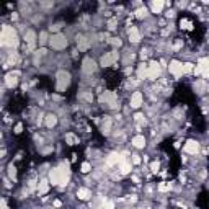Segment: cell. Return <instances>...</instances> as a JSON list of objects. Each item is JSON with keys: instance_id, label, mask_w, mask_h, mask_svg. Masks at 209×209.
Instances as JSON below:
<instances>
[{"instance_id": "cell-39", "label": "cell", "mask_w": 209, "mask_h": 209, "mask_svg": "<svg viewBox=\"0 0 209 209\" xmlns=\"http://www.w3.org/2000/svg\"><path fill=\"white\" fill-rule=\"evenodd\" d=\"M2 209H10V207H8V204H7V201H5V198L2 199Z\"/></svg>"}, {"instance_id": "cell-27", "label": "cell", "mask_w": 209, "mask_h": 209, "mask_svg": "<svg viewBox=\"0 0 209 209\" xmlns=\"http://www.w3.org/2000/svg\"><path fill=\"white\" fill-rule=\"evenodd\" d=\"M80 172L82 173H88V172H92V163L90 162H83L80 165Z\"/></svg>"}, {"instance_id": "cell-8", "label": "cell", "mask_w": 209, "mask_h": 209, "mask_svg": "<svg viewBox=\"0 0 209 209\" xmlns=\"http://www.w3.org/2000/svg\"><path fill=\"white\" fill-rule=\"evenodd\" d=\"M18 77H20V72H18V70H12V72H8V74L5 75V78H3L5 87L15 88L17 85H18Z\"/></svg>"}, {"instance_id": "cell-22", "label": "cell", "mask_w": 209, "mask_h": 209, "mask_svg": "<svg viewBox=\"0 0 209 209\" xmlns=\"http://www.w3.org/2000/svg\"><path fill=\"white\" fill-rule=\"evenodd\" d=\"M137 78L139 80H146L147 78V64L146 62H142V64H139V67H137Z\"/></svg>"}, {"instance_id": "cell-38", "label": "cell", "mask_w": 209, "mask_h": 209, "mask_svg": "<svg viewBox=\"0 0 209 209\" xmlns=\"http://www.w3.org/2000/svg\"><path fill=\"white\" fill-rule=\"evenodd\" d=\"M175 17V10H168L167 12V18H173Z\"/></svg>"}, {"instance_id": "cell-36", "label": "cell", "mask_w": 209, "mask_h": 209, "mask_svg": "<svg viewBox=\"0 0 209 209\" xmlns=\"http://www.w3.org/2000/svg\"><path fill=\"white\" fill-rule=\"evenodd\" d=\"M105 209H114V203H113V201H106Z\"/></svg>"}, {"instance_id": "cell-40", "label": "cell", "mask_w": 209, "mask_h": 209, "mask_svg": "<svg viewBox=\"0 0 209 209\" xmlns=\"http://www.w3.org/2000/svg\"><path fill=\"white\" fill-rule=\"evenodd\" d=\"M61 204H62V203H61L59 199H56V201H54V206H56V207H61Z\"/></svg>"}, {"instance_id": "cell-24", "label": "cell", "mask_w": 209, "mask_h": 209, "mask_svg": "<svg viewBox=\"0 0 209 209\" xmlns=\"http://www.w3.org/2000/svg\"><path fill=\"white\" fill-rule=\"evenodd\" d=\"M66 142L69 144V146H74V144H78V137L74 136L72 132H69V134H66Z\"/></svg>"}, {"instance_id": "cell-35", "label": "cell", "mask_w": 209, "mask_h": 209, "mask_svg": "<svg viewBox=\"0 0 209 209\" xmlns=\"http://www.w3.org/2000/svg\"><path fill=\"white\" fill-rule=\"evenodd\" d=\"M21 131H23V124L20 122V124H17V126H15V134H20Z\"/></svg>"}, {"instance_id": "cell-4", "label": "cell", "mask_w": 209, "mask_h": 209, "mask_svg": "<svg viewBox=\"0 0 209 209\" xmlns=\"http://www.w3.org/2000/svg\"><path fill=\"white\" fill-rule=\"evenodd\" d=\"M49 46L56 51H61V49H66L67 47V38L66 34L62 33H54L51 36V39H49Z\"/></svg>"}, {"instance_id": "cell-11", "label": "cell", "mask_w": 209, "mask_h": 209, "mask_svg": "<svg viewBox=\"0 0 209 209\" xmlns=\"http://www.w3.org/2000/svg\"><path fill=\"white\" fill-rule=\"evenodd\" d=\"M183 152L185 154H190V155H196L199 152V142L194 141V139L186 141V144L183 146Z\"/></svg>"}, {"instance_id": "cell-26", "label": "cell", "mask_w": 209, "mask_h": 209, "mask_svg": "<svg viewBox=\"0 0 209 209\" xmlns=\"http://www.w3.org/2000/svg\"><path fill=\"white\" fill-rule=\"evenodd\" d=\"M191 72H194L193 64H191V62H185V64H183V75H185V74H191Z\"/></svg>"}, {"instance_id": "cell-5", "label": "cell", "mask_w": 209, "mask_h": 209, "mask_svg": "<svg viewBox=\"0 0 209 209\" xmlns=\"http://www.w3.org/2000/svg\"><path fill=\"white\" fill-rule=\"evenodd\" d=\"M100 103L106 105L108 108H111V110H116V108L119 106L118 105V95L114 92H105V93H102V97H100Z\"/></svg>"}, {"instance_id": "cell-41", "label": "cell", "mask_w": 209, "mask_h": 209, "mask_svg": "<svg viewBox=\"0 0 209 209\" xmlns=\"http://www.w3.org/2000/svg\"><path fill=\"white\" fill-rule=\"evenodd\" d=\"M10 17H12V20H13V21H15V20H18V15H17V13H12Z\"/></svg>"}, {"instance_id": "cell-3", "label": "cell", "mask_w": 209, "mask_h": 209, "mask_svg": "<svg viewBox=\"0 0 209 209\" xmlns=\"http://www.w3.org/2000/svg\"><path fill=\"white\" fill-rule=\"evenodd\" d=\"M70 85V74L66 70L57 72L56 75V90L57 92H66V88Z\"/></svg>"}, {"instance_id": "cell-7", "label": "cell", "mask_w": 209, "mask_h": 209, "mask_svg": "<svg viewBox=\"0 0 209 209\" xmlns=\"http://www.w3.org/2000/svg\"><path fill=\"white\" fill-rule=\"evenodd\" d=\"M119 59V54L118 51H110V52H105L102 56V59H100V64H102L103 67H111L116 64V61Z\"/></svg>"}, {"instance_id": "cell-30", "label": "cell", "mask_w": 209, "mask_h": 209, "mask_svg": "<svg viewBox=\"0 0 209 209\" xmlns=\"http://www.w3.org/2000/svg\"><path fill=\"white\" fill-rule=\"evenodd\" d=\"M158 168H160V163H158V162H152V163H150V172H152V173H158Z\"/></svg>"}, {"instance_id": "cell-14", "label": "cell", "mask_w": 209, "mask_h": 209, "mask_svg": "<svg viewBox=\"0 0 209 209\" xmlns=\"http://www.w3.org/2000/svg\"><path fill=\"white\" fill-rule=\"evenodd\" d=\"M75 41H77V46H78V51H87V49L90 47V41L85 38L83 34H77V38H75Z\"/></svg>"}, {"instance_id": "cell-25", "label": "cell", "mask_w": 209, "mask_h": 209, "mask_svg": "<svg viewBox=\"0 0 209 209\" xmlns=\"http://www.w3.org/2000/svg\"><path fill=\"white\" fill-rule=\"evenodd\" d=\"M170 188H172V185L167 183V182H162V183L157 185V190L160 191V193H167V191H170Z\"/></svg>"}, {"instance_id": "cell-18", "label": "cell", "mask_w": 209, "mask_h": 209, "mask_svg": "<svg viewBox=\"0 0 209 209\" xmlns=\"http://www.w3.org/2000/svg\"><path fill=\"white\" fill-rule=\"evenodd\" d=\"M131 144L136 149H144V147H146V137H144L142 134H137V136H134V137H132Z\"/></svg>"}, {"instance_id": "cell-16", "label": "cell", "mask_w": 209, "mask_h": 209, "mask_svg": "<svg viewBox=\"0 0 209 209\" xmlns=\"http://www.w3.org/2000/svg\"><path fill=\"white\" fill-rule=\"evenodd\" d=\"M131 170H132V163H131V160H126V158H124V160H121V162H119V173H121V175H127Z\"/></svg>"}, {"instance_id": "cell-29", "label": "cell", "mask_w": 209, "mask_h": 209, "mask_svg": "<svg viewBox=\"0 0 209 209\" xmlns=\"http://www.w3.org/2000/svg\"><path fill=\"white\" fill-rule=\"evenodd\" d=\"M8 177H10V180H15V177H17V168L13 163L8 165Z\"/></svg>"}, {"instance_id": "cell-21", "label": "cell", "mask_w": 209, "mask_h": 209, "mask_svg": "<svg viewBox=\"0 0 209 209\" xmlns=\"http://www.w3.org/2000/svg\"><path fill=\"white\" fill-rule=\"evenodd\" d=\"M49 185H51V182L49 180H41L39 182V185H38V194L41 196V194H46L47 191H49Z\"/></svg>"}, {"instance_id": "cell-31", "label": "cell", "mask_w": 209, "mask_h": 209, "mask_svg": "<svg viewBox=\"0 0 209 209\" xmlns=\"http://www.w3.org/2000/svg\"><path fill=\"white\" fill-rule=\"evenodd\" d=\"M142 160H141V155H137V154H134V155H131V163H134V165H139Z\"/></svg>"}, {"instance_id": "cell-37", "label": "cell", "mask_w": 209, "mask_h": 209, "mask_svg": "<svg viewBox=\"0 0 209 209\" xmlns=\"http://www.w3.org/2000/svg\"><path fill=\"white\" fill-rule=\"evenodd\" d=\"M139 56H141V59H146V57L149 56V51H147V49H142V51H141V54H139Z\"/></svg>"}, {"instance_id": "cell-1", "label": "cell", "mask_w": 209, "mask_h": 209, "mask_svg": "<svg viewBox=\"0 0 209 209\" xmlns=\"http://www.w3.org/2000/svg\"><path fill=\"white\" fill-rule=\"evenodd\" d=\"M20 44L18 33L13 26L10 25H2V31H0V46L5 49H17Z\"/></svg>"}, {"instance_id": "cell-23", "label": "cell", "mask_w": 209, "mask_h": 209, "mask_svg": "<svg viewBox=\"0 0 209 209\" xmlns=\"http://www.w3.org/2000/svg\"><path fill=\"white\" fill-rule=\"evenodd\" d=\"M134 15H136V18L144 20V18H147V15H149V10L146 8V7H139V8L134 12Z\"/></svg>"}, {"instance_id": "cell-33", "label": "cell", "mask_w": 209, "mask_h": 209, "mask_svg": "<svg viewBox=\"0 0 209 209\" xmlns=\"http://www.w3.org/2000/svg\"><path fill=\"white\" fill-rule=\"evenodd\" d=\"M110 42H111L113 46H118V47L121 46V39H119V38H111V41H110Z\"/></svg>"}, {"instance_id": "cell-9", "label": "cell", "mask_w": 209, "mask_h": 209, "mask_svg": "<svg viewBox=\"0 0 209 209\" xmlns=\"http://www.w3.org/2000/svg\"><path fill=\"white\" fill-rule=\"evenodd\" d=\"M168 70H170V74L173 75L175 78H180L183 75V64L180 61H177V59H173V61H170V64H168Z\"/></svg>"}, {"instance_id": "cell-32", "label": "cell", "mask_w": 209, "mask_h": 209, "mask_svg": "<svg viewBox=\"0 0 209 209\" xmlns=\"http://www.w3.org/2000/svg\"><path fill=\"white\" fill-rule=\"evenodd\" d=\"M116 25H118V20L116 18H113V20L108 21V28H110V30H116Z\"/></svg>"}, {"instance_id": "cell-20", "label": "cell", "mask_w": 209, "mask_h": 209, "mask_svg": "<svg viewBox=\"0 0 209 209\" xmlns=\"http://www.w3.org/2000/svg\"><path fill=\"white\" fill-rule=\"evenodd\" d=\"M111 124H113V119L110 116H105L103 118V122H102V132L103 134H110L111 132Z\"/></svg>"}, {"instance_id": "cell-12", "label": "cell", "mask_w": 209, "mask_h": 209, "mask_svg": "<svg viewBox=\"0 0 209 209\" xmlns=\"http://www.w3.org/2000/svg\"><path fill=\"white\" fill-rule=\"evenodd\" d=\"M142 103H144V95L141 92H134L131 95V98H129V106L134 108V110H137V108L142 106Z\"/></svg>"}, {"instance_id": "cell-19", "label": "cell", "mask_w": 209, "mask_h": 209, "mask_svg": "<svg viewBox=\"0 0 209 209\" xmlns=\"http://www.w3.org/2000/svg\"><path fill=\"white\" fill-rule=\"evenodd\" d=\"M44 124H46L47 129H52L57 124V116H56V114H52V113L46 114V116H44Z\"/></svg>"}, {"instance_id": "cell-10", "label": "cell", "mask_w": 209, "mask_h": 209, "mask_svg": "<svg viewBox=\"0 0 209 209\" xmlns=\"http://www.w3.org/2000/svg\"><path fill=\"white\" fill-rule=\"evenodd\" d=\"M95 70H97V62L93 61L92 57H85L82 61V72L87 74V75H92Z\"/></svg>"}, {"instance_id": "cell-34", "label": "cell", "mask_w": 209, "mask_h": 209, "mask_svg": "<svg viewBox=\"0 0 209 209\" xmlns=\"http://www.w3.org/2000/svg\"><path fill=\"white\" fill-rule=\"evenodd\" d=\"M180 25H182V28H191V23L188 20H182V21H180Z\"/></svg>"}, {"instance_id": "cell-17", "label": "cell", "mask_w": 209, "mask_h": 209, "mask_svg": "<svg viewBox=\"0 0 209 209\" xmlns=\"http://www.w3.org/2000/svg\"><path fill=\"white\" fill-rule=\"evenodd\" d=\"M163 7H165V2H162V0H154V2H150V10H152V13H155V15L163 12Z\"/></svg>"}, {"instance_id": "cell-2", "label": "cell", "mask_w": 209, "mask_h": 209, "mask_svg": "<svg viewBox=\"0 0 209 209\" xmlns=\"http://www.w3.org/2000/svg\"><path fill=\"white\" fill-rule=\"evenodd\" d=\"M69 178H70L69 162H62L59 167H56V168H52L51 172H49V182H51V185H54V186L67 185Z\"/></svg>"}, {"instance_id": "cell-15", "label": "cell", "mask_w": 209, "mask_h": 209, "mask_svg": "<svg viewBox=\"0 0 209 209\" xmlns=\"http://www.w3.org/2000/svg\"><path fill=\"white\" fill-rule=\"evenodd\" d=\"M77 198L80 201H88L92 199V190L90 188H85V186H82V188L77 190Z\"/></svg>"}, {"instance_id": "cell-13", "label": "cell", "mask_w": 209, "mask_h": 209, "mask_svg": "<svg viewBox=\"0 0 209 209\" xmlns=\"http://www.w3.org/2000/svg\"><path fill=\"white\" fill-rule=\"evenodd\" d=\"M127 36H129V41H131L132 44H137V42H141V39H142L141 31H139V28H137V26H131V28H129Z\"/></svg>"}, {"instance_id": "cell-6", "label": "cell", "mask_w": 209, "mask_h": 209, "mask_svg": "<svg viewBox=\"0 0 209 209\" xmlns=\"http://www.w3.org/2000/svg\"><path fill=\"white\" fill-rule=\"evenodd\" d=\"M162 74V66L158 64L157 61H150L149 66H147V78L150 80H157Z\"/></svg>"}, {"instance_id": "cell-28", "label": "cell", "mask_w": 209, "mask_h": 209, "mask_svg": "<svg viewBox=\"0 0 209 209\" xmlns=\"http://www.w3.org/2000/svg\"><path fill=\"white\" fill-rule=\"evenodd\" d=\"M49 39H51V38L47 36V33H46V31H41V33H39V44H46V42H47Z\"/></svg>"}]
</instances>
